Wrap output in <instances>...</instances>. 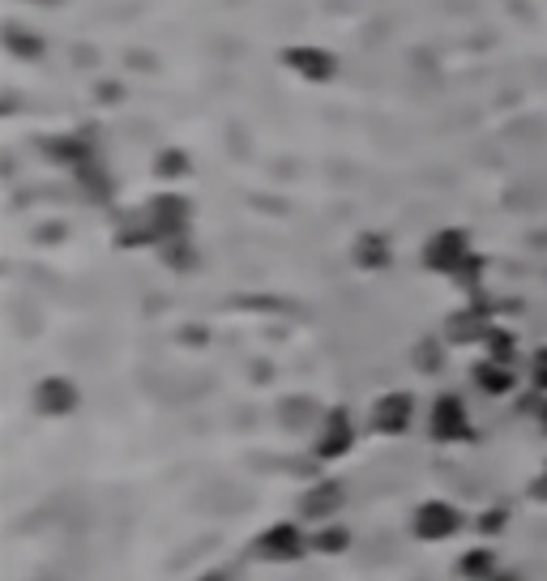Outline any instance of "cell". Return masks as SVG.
<instances>
[{
    "mask_svg": "<svg viewBox=\"0 0 547 581\" xmlns=\"http://www.w3.org/2000/svg\"><path fill=\"white\" fill-rule=\"evenodd\" d=\"M309 547H313V539H309L295 522H278V526H266V530L253 539V556H257L261 565H287V560H300Z\"/></svg>",
    "mask_w": 547,
    "mask_h": 581,
    "instance_id": "6da1fadb",
    "label": "cell"
},
{
    "mask_svg": "<svg viewBox=\"0 0 547 581\" xmlns=\"http://www.w3.org/2000/svg\"><path fill=\"white\" fill-rule=\"evenodd\" d=\"M411 530H415L424 543L454 539V535L462 530V513L445 501H424L420 509H415V517H411Z\"/></svg>",
    "mask_w": 547,
    "mask_h": 581,
    "instance_id": "7a4b0ae2",
    "label": "cell"
},
{
    "mask_svg": "<svg viewBox=\"0 0 547 581\" xmlns=\"http://www.w3.org/2000/svg\"><path fill=\"white\" fill-rule=\"evenodd\" d=\"M411 415H415V406H411L406 393H386V398L372 406V427L386 432V436H398L402 427H411Z\"/></svg>",
    "mask_w": 547,
    "mask_h": 581,
    "instance_id": "3957f363",
    "label": "cell"
},
{
    "mask_svg": "<svg viewBox=\"0 0 547 581\" xmlns=\"http://www.w3.org/2000/svg\"><path fill=\"white\" fill-rule=\"evenodd\" d=\"M432 436L436 440H462L470 436V424H467V411L458 398H440L436 411H432Z\"/></svg>",
    "mask_w": 547,
    "mask_h": 581,
    "instance_id": "277c9868",
    "label": "cell"
},
{
    "mask_svg": "<svg viewBox=\"0 0 547 581\" xmlns=\"http://www.w3.org/2000/svg\"><path fill=\"white\" fill-rule=\"evenodd\" d=\"M343 483H316L313 492H304V501H300V513L309 517V522H330L338 509H343Z\"/></svg>",
    "mask_w": 547,
    "mask_h": 581,
    "instance_id": "5b68a950",
    "label": "cell"
},
{
    "mask_svg": "<svg viewBox=\"0 0 547 581\" xmlns=\"http://www.w3.org/2000/svg\"><path fill=\"white\" fill-rule=\"evenodd\" d=\"M351 449V420L343 415V411H334L330 415V424L321 432V440H316V454L321 458H338V454H347Z\"/></svg>",
    "mask_w": 547,
    "mask_h": 581,
    "instance_id": "8992f818",
    "label": "cell"
},
{
    "mask_svg": "<svg viewBox=\"0 0 547 581\" xmlns=\"http://www.w3.org/2000/svg\"><path fill=\"white\" fill-rule=\"evenodd\" d=\"M462 257H467V239H462L458 232L436 235V239L428 244V266L432 270H454Z\"/></svg>",
    "mask_w": 547,
    "mask_h": 581,
    "instance_id": "52a82bcc",
    "label": "cell"
},
{
    "mask_svg": "<svg viewBox=\"0 0 547 581\" xmlns=\"http://www.w3.org/2000/svg\"><path fill=\"white\" fill-rule=\"evenodd\" d=\"M458 573H462V581H492L501 573L496 551H492V547H470L467 556L458 560Z\"/></svg>",
    "mask_w": 547,
    "mask_h": 581,
    "instance_id": "ba28073f",
    "label": "cell"
},
{
    "mask_svg": "<svg viewBox=\"0 0 547 581\" xmlns=\"http://www.w3.org/2000/svg\"><path fill=\"white\" fill-rule=\"evenodd\" d=\"M40 402L47 415H65V411H74V386H65V381H47L40 389Z\"/></svg>",
    "mask_w": 547,
    "mask_h": 581,
    "instance_id": "9c48e42d",
    "label": "cell"
},
{
    "mask_svg": "<svg viewBox=\"0 0 547 581\" xmlns=\"http://www.w3.org/2000/svg\"><path fill=\"white\" fill-rule=\"evenodd\" d=\"M351 547V530L347 526H321L313 535V551H325V556H338Z\"/></svg>",
    "mask_w": 547,
    "mask_h": 581,
    "instance_id": "30bf717a",
    "label": "cell"
},
{
    "mask_svg": "<svg viewBox=\"0 0 547 581\" xmlns=\"http://www.w3.org/2000/svg\"><path fill=\"white\" fill-rule=\"evenodd\" d=\"M475 381H483L488 393H501V389L513 386V372H509L505 364H483V368L475 372Z\"/></svg>",
    "mask_w": 547,
    "mask_h": 581,
    "instance_id": "8fae6325",
    "label": "cell"
},
{
    "mask_svg": "<svg viewBox=\"0 0 547 581\" xmlns=\"http://www.w3.org/2000/svg\"><path fill=\"white\" fill-rule=\"evenodd\" d=\"M535 496H544V501H547V470H544V479L535 483Z\"/></svg>",
    "mask_w": 547,
    "mask_h": 581,
    "instance_id": "7c38bea8",
    "label": "cell"
},
{
    "mask_svg": "<svg viewBox=\"0 0 547 581\" xmlns=\"http://www.w3.org/2000/svg\"><path fill=\"white\" fill-rule=\"evenodd\" d=\"M201 581H227V578H223V573H205Z\"/></svg>",
    "mask_w": 547,
    "mask_h": 581,
    "instance_id": "4fadbf2b",
    "label": "cell"
},
{
    "mask_svg": "<svg viewBox=\"0 0 547 581\" xmlns=\"http://www.w3.org/2000/svg\"><path fill=\"white\" fill-rule=\"evenodd\" d=\"M492 581H517V578H513V573H496Z\"/></svg>",
    "mask_w": 547,
    "mask_h": 581,
    "instance_id": "5bb4252c",
    "label": "cell"
}]
</instances>
